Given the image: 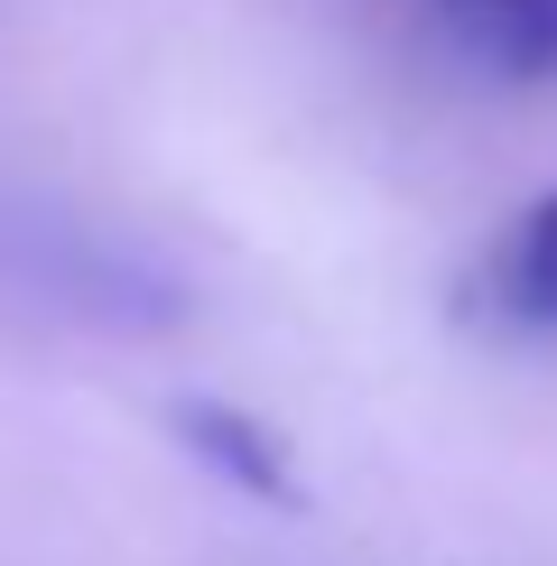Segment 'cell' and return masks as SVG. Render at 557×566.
<instances>
[{"instance_id":"3957f363","label":"cell","mask_w":557,"mask_h":566,"mask_svg":"<svg viewBox=\"0 0 557 566\" xmlns=\"http://www.w3.org/2000/svg\"><path fill=\"white\" fill-rule=\"evenodd\" d=\"M464 38H474L502 75H529V84L557 75V0H493L483 19H464Z\"/></svg>"},{"instance_id":"6da1fadb","label":"cell","mask_w":557,"mask_h":566,"mask_svg":"<svg viewBox=\"0 0 557 566\" xmlns=\"http://www.w3.org/2000/svg\"><path fill=\"white\" fill-rule=\"evenodd\" d=\"M168 428H177L186 455L214 464L232 492L278 502V511H307V474H297V455L278 446L270 418H251V409H232V399H204V390H196V399H177V409H168Z\"/></svg>"},{"instance_id":"7a4b0ae2","label":"cell","mask_w":557,"mask_h":566,"mask_svg":"<svg viewBox=\"0 0 557 566\" xmlns=\"http://www.w3.org/2000/svg\"><path fill=\"white\" fill-rule=\"evenodd\" d=\"M483 297H493L511 325H548L557 335V196H539L493 251H483Z\"/></svg>"}]
</instances>
